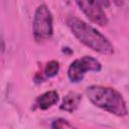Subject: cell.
Returning a JSON list of instances; mask_svg holds the SVG:
<instances>
[{"instance_id": "6da1fadb", "label": "cell", "mask_w": 129, "mask_h": 129, "mask_svg": "<svg viewBox=\"0 0 129 129\" xmlns=\"http://www.w3.org/2000/svg\"><path fill=\"white\" fill-rule=\"evenodd\" d=\"M67 23L72 33L87 47L106 55L114 53V46L110 40L92 25L74 16L70 17Z\"/></svg>"}, {"instance_id": "7a4b0ae2", "label": "cell", "mask_w": 129, "mask_h": 129, "mask_svg": "<svg viewBox=\"0 0 129 129\" xmlns=\"http://www.w3.org/2000/svg\"><path fill=\"white\" fill-rule=\"evenodd\" d=\"M86 95L96 107L102 110L119 117H124L128 114L123 96L113 88L92 85L86 89Z\"/></svg>"}, {"instance_id": "3957f363", "label": "cell", "mask_w": 129, "mask_h": 129, "mask_svg": "<svg viewBox=\"0 0 129 129\" xmlns=\"http://www.w3.org/2000/svg\"><path fill=\"white\" fill-rule=\"evenodd\" d=\"M32 29L36 40H44L52 35L53 18L50 10L45 4H40L35 9Z\"/></svg>"}, {"instance_id": "277c9868", "label": "cell", "mask_w": 129, "mask_h": 129, "mask_svg": "<svg viewBox=\"0 0 129 129\" xmlns=\"http://www.w3.org/2000/svg\"><path fill=\"white\" fill-rule=\"evenodd\" d=\"M102 69L101 62L91 56V55H84L81 58L75 59L69 67L68 70V77L72 83H79L82 82L85 75L88 72L98 73Z\"/></svg>"}, {"instance_id": "5b68a950", "label": "cell", "mask_w": 129, "mask_h": 129, "mask_svg": "<svg viewBox=\"0 0 129 129\" xmlns=\"http://www.w3.org/2000/svg\"><path fill=\"white\" fill-rule=\"evenodd\" d=\"M79 8L83 11L86 17L98 24L99 26H106L108 24V17L103 10L102 5L97 0H75Z\"/></svg>"}, {"instance_id": "8992f818", "label": "cell", "mask_w": 129, "mask_h": 129, "mask_svg": "<svg viewBox=\"0 0 129 129\" xmlns=\"http://www.w3.org/2000/svg\"><path fill=\"white\" fill-rule=\"evenodd\" d=\"M58 93L56 91H47L36 99V105L40 110H46L58 102Z\"/></svg>"}, {"instance_id": "52a82bcc", "label": "cell", "mask_w": 129, "mask_h": 129, "mask_svg": "<svg viewBox=\"0 0 129 129\" xmlns=\"http://www.w3.org/2000/svg\"><path fill=\"white\" fill-rule=\"evenodd\" d=\"M81 100H82V97L80 94L74 93V92L69 93L63 97L62 102L59 106V109L62 111L69 112V113H73L79 107Z\"/></svg>"}, {"instance_id": "ba28073f", "label": "cell", "mask_w": 129, "mask_h": 129, "mask_svg": "<svg viewBox=\"0 0 129 129\" xmlns=\"http://www.w3.org/2000/svg\"><path fill=\"white\" fill-rule=\"evenodd\" d=\"M59 71V63L56 60H50L46 63L44 68V75L47 78H52L57 75Z\"/></svg>"}, {"instance_id": "9c48e42d", "label": "cell", "mask_w": 129, "mask_h": 129, "mask_svg": "<svg viewBox=\"0 0 129 129\" xmlns=\"http://www.w3.org/2000/svg\"><path fill=\"white\" fill-rule=\"evenodd\" d=\"M73 125L69 123L68 120L66 119H62V118H59V119H56L52 122L51 124V128H54V129H62V128H72Z\"/></svg>"}, {"instance_id": "30bf717a", "label": "cell", "mask_w": 129, "mask_h": 129, "mask_svg": "<svg viewBox=\"0 0 129 129\" xmlns=\"http://www.w3.org/2000/svg\"><path fill=\"white\" fill-rule=\"evenodd\" d=\"M97 1L102 5V7L108 8L110 6V0H97Z\"/></svg>"}]
</instances>
